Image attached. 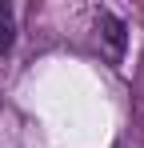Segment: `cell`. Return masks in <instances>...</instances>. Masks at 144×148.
I'll use <instances>...</instances> for the list:
<instances>
[{
  "label": "cell",
  "mask_w": 144,
  "mask_h": 148,
  "mask_svg": "<svg viewBox=\"0 0 144 148\" xmlns=\"http://www.w3.org/2000/svg\"><path fill=\"white\" fill-rule=\"evenodd\" d=\"M96 40L104 44L108 60H112V64H120V60H124V48H128V24L120 20L116 12L100 8V12H96Z\"/></svg>",
  "instance_id": "1"
},
{
  "label": "cell",
  "mask_w": 144,
  "mask_h": 148,
  "mask_svg": "<svg viewBox=\"0 0 144 148\" xmlns=\"http://www.w3.org/2000/svg\"><path fill=\"white\" fill-rule=\"evenodd\" d=\"M12 40H16V16H12V8L0 0V52L12 48Z\"/></svg>",
  "instance_id": "2"
}]
</instances>
